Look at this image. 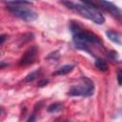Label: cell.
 <instances>
[{
    "mask_svg": "<svg viewBox=\"0 0 122 122\" xmlns=\"http://www.w3.org/2000/svg\"><path fill=\"white\" fill-rule=\"evenodd\" d=\"M70 30L72 35V41L75 48L82 50L84 51L90 52V45H101L102 42L100 38L94 33L83 29L78 22L71 21L70 23ZM92 54V53H91Z\"/></svg>",
    "mask_w": 122,
    "mask_h": 122,
    "instance_id": "cell-1",
    "label": "cell"
},
{
    "mask_svg": "<svg viewBox=\"0 0 122 122\" xmlns=\"http://www.w3.org/2000/svg\"><path fill=\"white\" fill-rule=\"evenodd\" d=\"M63 5H65L70 10H72L79 13L81 16L94 22L95 24L102 25L105 22V18L101 11L99 10L98 7L95 6L92 2H71V1H65L62 2Z\"/></svg>",
    "mask_w": 122,
    "mask_h": 122,
    "instance_id": "cell-2",
    "label": "cell"
},
{
    "mask_svg": "<svg viewBox=\"0 0 122 122\" xmlns=\"http://www.w3.org/2000/svg\"><path fill=\"white\" fill-rule=\"evenodd\" d=\"M93 92H94L93 82L90 78L83 76L77 84L71 87V89L69 90L68 95L89 97V96H92L93 94Z\"/></svg>",
    "mask_w": 122,
    "mask_h": 122,
    "instance_id": "cell-3",
    "label": "cell"
},
{
    "mask_svg": "<svg viewBox=\"0 0 122 122\" xmlns=\"http://www.w3.org/2000/svg\"><path fill=\"white\" fill-rule=\"evenodd\" d=\"M7 10L15 17H18L24 21H27V22H31V21H34L38 15L37 13L30 9V8H27L25 6H11V5H7Z\"/></svg>",
    "mask_w": 122,
    "mask_h": 122,
    "instance_id": "cell-4",
    "label": "cell"
},
{
    "mask_svg": "<svg viewBox=\"0 0 122 122\" xmlns=\"http://www.w3.org/2000/svg\"><path fill=\"white\" fill-rule=\"evenodd\" d=\"M38 55V50L35 46L30 47L22 55V57L19 60V65L20 66H29L32 64Z\"/></svg>",
    "mask_w": 122,
    "mask_h": 122,
    "instance_id": "cell-5",
    "label": "cell"
},
{
    "mask_svg": "<svg viewBox=\"0 0 122 122\" xmlns=\"http://www.w3.org/2000/svg\"><path fill=\"white\" fill-rule=\"evenodd\" d=\"M98 5L101 6V8H103L106 11L110 12L112 16H114L115 18H117L118 20L122 19V12L121 10L112 2H108V1H99Z\"/></svg>",
    "mask_w": 122,
    "mask_h": 122,
    "instance_id": "cell-6",
    "label": "cell"
},
{
    "mask_svg": "<svg viewBox=\"0 0 122 122\" xmlns=\"http://www.w3.org/2000/svg\"><path fill=\"white\" fill-rule=\"evenodd\" d=\"M106 35L112 42L122 46V34L121 33H119L117 31H114V30H109L106 31Z\"/></svg>",
    "mask_w": 122,
    "mask_h": 122,
    "instance_id": "cell-7",
    "label": "cell"
},
{
    "mask_svg": "<svg viewBox=\"0 0 122 122\" xmlns=\"http://www.w3.org/2000/svg\"><path fill=\"white\" fill-rule=\"evenodd\" d=\"M73 68H74V66L71 65V64L64 65L61 68H59L57 71H55L54 72H52V75H65V74H68L69 72H71L72 71Z\"/></svg>",
    "mask_w": 122,
    "mask_h": 122,
    "instance_id": "cell-8",
    "label": "cell"
},
{
    "mask_svg": "<svg viewBox=\"0 0 122 122\" xmlns=\"http://www.w3.org/2000/svg\"><path fill=\"white\" fill-rule=\"evenodd\" d=\"M94 66L99 71H108V64L103 58H96L95 62H94Z\"/></svg>",
    "mask_w": 122,
    "mask_h": 122,
    "instance_id": "cell-9",
    "label": "cell"
},
{
    "mask_svg": "<svg viewBox=\"0 0 122 122\" xmlns=\"http://www.w3.org/2000/svg\"><path fill=\"white\" fill-rule=\"evenodd\" d=\"M62 108H63V105H62L61 103L55 102V103H53V104H51V105L48 107L47 111H48L49 112H59Z\"/></svg>",
    "mask_w": 122,
    "mask_h": 122,
    "instance_id": "cell-10",
    "label": "cell"
},
{
    "mask_svg": "<svg viewBox=\"0 0 122 122\" xmlns=\"http://www.w3.org/2000/svg\"><path fill=\"white\" fill-rule=\"evenodd\" d=\"M40 73H41L40 71H34L29 73V74L25 77L24 81H25V82H32L33 80H35V79L40 75Z\"/></svg>",
    "mask_w": 122,
    "mask_h": 122,
    "instance_id": "cell-11",
    "label": "cell"
},
{
    "mask_svg": "<svg viewBox=\"0 0 122 122\" xmlns=\"http://www.w3.org/2000/svg\"><path fill=\"white\" fill-rule=\"evenodd\" d=\"M7 5H11V6H26V5H32V2L30 1H8L5 2Z\"/></svg>",
    "mask_w": 122,
    "mask_h": 122,
    "instance_id": "cell-12",
    "label": "cell"
},
{
    "mask_svg": "<svg viewBox=\"0 0 122 122\" xmlns=\"http://www.w3.org/2000/svg\"><path fill=\"white\" fill-rule=\"evenodd\" d=\"M116 76H117V82H118V84L120 86H122V70H119L117 71Z\"/></svg>",
    "mask_w": 122,
    "mask_h": 122,
    "instance_id": "cell-13",
    "label": "cell"
},
{
    "mask_svg": "<svg viewBox=\"0 0 122 122\" xmlns=\"http://www.w3.org/2000/svg\"><path fill=\"white\" fill-rule=\"evenodd\" d=\"M48 83H49V79L44 78V79H42V80H40V81H39V83H38V87H40V88L45 87Z\"/></svg>",
    "mask_w": 122,
    "mask_h": 122,
    "instance_id": "cell-14",
    "label": "cell"
},
{
    "mask_svg": "<svg viewBox=\"0 0 122 122\" xmlns=\"http://www.w3.org/2000/svg\"><path fill=\"white\" fill-rule=\"evenodd\" d=\"M35 121H36V116H35V114L30 115V117L27 120V122H35Z\"/></svg>",
    "mask_w": 122,
    "mask_h": 122,
    "instance_id": "cell-15",
    "label": "cell"
},
{
    "mask_svg": "<svg viewBox=\"0 0 122 122\" xmlns=\"http://www.w3.org/2000/svg\"><path fill=\"white\" fill-rule=\"evenodd\" d=\"M6 37H7L6 34H2V35L0 36V43H1V45L4 44V42H5V40H6Z\"/></svg>",
    "mask_w": 122,
    "mask_h": 122,
    "instance_id": "cell-16",
    "label": "cell"
}]
</instances>
